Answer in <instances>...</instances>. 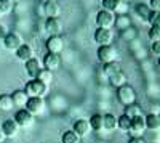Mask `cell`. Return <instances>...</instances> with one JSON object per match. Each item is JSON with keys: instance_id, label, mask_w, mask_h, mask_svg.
Instances as JSON below:
<instances>
[{"instance_id": "obj_1", "label": "cell", "mask_w": 160, "mask_h": 143, "mask_svg": "<svg viewBox=\"0 0 160 143\" xmlns=\"http://www.w3.org/2000/svg\"><path fill=\"white\" fill-rule=\"evenodd\" d=\"M24 92L28 93V97H29V98H32V97L43 98V97L48 93V85L42 84L40 81H37V79H31L28 84H26Z\"/></svg>"}, {"instance_id": "obj_2", "label": "cell", "mask_w": 160, "mask_h": 143, "mask_svg": "<svg viewBox=\"0 0 160 143\" xmlns=\"http://www.w3.org/2000/svg\"><path fill=\"white\" fill-rule=\"evenodd\" d=\"M117 98H118V101L122 103V105L128 106V105L136 103V92H135V88H133L131 85L127 84L123 87L117 88Z\"/></svg>"}, {"instance_id": "obj_3", "label": "cell", "mask_w": 160, "mask_h": 143, "mask_svg": "<svg viewBox=\"0 0 160 143\" xmlns=\"http://www.w3.org/2000/svg\"><path fill=\"white\" fill-rule=\"evenodd\" d=\"M98 55V60L101 64H108V63H112V61H117V50L114 45H102L98 48L96 51Z\"/></svg>"}, {"instance_id": "obj_4", "label": "cell", "mask_w": 160, "mask_h": 143, "mask_svg": "<svg viewBox=\"0 0 160 143\" xmlns=\"http://www.w3.org/2000/svg\"><path fill=\"white\" fill-rule=\"evenodd\" d=\"M45 108H47V105H45L43 98H38V97H32V98L28 100V103H26V109H28L34 118H35V116L43 114Z\"/></svg>"}, {"instance_id": "obj_5", "label": "cell", "mask_w": 160, "mask_h": 143, "mask_svg": "<svg viewBox=\"0 0 160 143\" xmlns=\"http://www.w3.org/2000/svg\"><path fill=\"white\" fill-rule=\"evenodd\" d=\"M127 3L122 0H102V10L111 11V13H117V15H127Z\"/></svg>"}, {"instance_id": "obj_6", "label": "cell", "mask_w": 160, "mask_h": 143, "mask_svg": "<svg viewBox=\"0 0 160 143\" xmlns=\"http://www.w3.org/2000/svg\"><path fill=\"white\" fill-rule=\"evenodd\" d=\"M96 24H98V28H101V29H111L112 26L115 24V15L111 13V11L101 10L96 15Z\"/></svg>"}, {"instance_id": "obj_7", "label": "cell", "mask_w": 160, "mask_h": 143, "mask_svg": "<svg viewBox=\"0 0 160 143\" xmlns=\"http://www.w3.org/2000/svg\"><path fill=\"white\" fill-rule=\"evenodd\" d=\"M15 121H16V124H18L19 127L28 129V127H32V125H34L35 118H34V116H32L28 109H26V108H21V109H18L16 114H15Z\"/></svg>"}, {"instance_id": "obj_8", "label": "cell", "mask_w": 160, "mask_h": 143, "mask_svg": "<svg viewBox=\"0 0 160 143\" xmlns=\"http://www.w3.org/2000/svg\"><path fill=\"white\" fill-rule=\"evenodd\" d=\"M112 40H114L112 29H101V28L96 29V32H95V42L99 47H102V45H112Z\"/></svg>"}, {"instance_id": "obj_9", "label": "cell", "mask_w": 160, "mask_h": 143, "mask_svg": "<svg viewBox=\"0 0 160 143\" xmlns=\"http://www.w3.org/2000/svg\"><path fill=\"white\" fill-rule=\"evenodd\" d=\"M146 130H148V129H146L144 116H138V118L131 119V125H130V130H128V134L131 137H142V134Z\"/></svg>"}, {"instance_id": "obj_10", "label": "cell", "mask_w": 160, "mask_h": 143, "mask_svg": "<svg viewBox=\"0 0 160 143\" xmlns=\"http://www.w3.org/2000/svg\"><path fill=\"white\" fill-rule=\"evenodd\" d=\"M47 50L48 53H55L59 55L61 51L64 50V40L61 35H50L48 40H47Z\"/></svg>"}, {"instance_id": "obj_11", "label": "cell", "mask_w": 160, "mask_h": 143, "mask_svg": "<svg viewBox=\"0 0 160 143\" xmlns=\"http://www.w3.org/2000/svg\"><path fill=\"white\" fill-rule=\"evenodd\" d=\"M24 42H22V37L19 35V32H8L7 34V37L3 39V45L8 48V50H18L21 45H22Z\"/></svg>"}, {"instance_id": "obj_12", "label": "cell", "mask_w": 160, "mask_h": 143, "mask_svg": "<svg viewBox=\"0 0 160 143\" xmlns=\"http://www.w3.org/2000/svg\"><path fill=\"white\" fill-rule=\"evenodd\" d=\"M43 7V16L47 18H59L61 15V7L56 0H47L42 5Z\"/></svg>"}, {"instance_id": "obj_13", "label": "cell", "mask_w": 160, "mask_h": 143, "mask_svg": "<svg viewBox=\"0 0 160 143\" xmlns=\"http://www.w3.org/2000/svg\"><path fill=\"white\" fill-rule=\"evenodd\" d=\"M2 132L5 134V137L7 138H15L18 134H19V125L16 124V121L15 119H7V121H3V124H2Z\"/></svg>"}, {"instance_id": "obj_14", "label": "cell", "mask_w": 160, "mask_h": 143, "mask_svg": "<svg viewBox=\"0 0 160 143\" xmlns=\"http://www.w3.org/2000/svg\"><path fill=\"white\" fill-rule=\"evenodd\" d=\"M45 31L50 35H61L62 32V23L59 18H47L45 21Z\"/></svg>"}, {"instance_id": "obj_15", "label": "cell", "mask_w": 160, "mask_h": 143, "mask_svg": "<svg viewBox=\"0 0 160 143\" xmlns=\"http://www.w3.org/2000/svg\"><path fill=\"white\" fill-rule=\"evenodd\" d=\"M61 66V56L59 55H55V53H47L45 58H43V68L51 71V72H55L58 71Z\"/></svg>"}, {"instance_id": "obj_16", "label": "cell", "mask_w": 160, "mask_h": 143, "mask_svg": "<svg viewBox=\"0 0 160 143\" xmlns=\"http://www.w3.org/2000/svg\"><path fill=\"white\" fill-rule=\"evenodd\" d=\"M72 130L82 138V137H87L90 132H91V127H90V122L87 119H77L74 122V127H72Z\"/></svg>"}, {"instance_id": "obj_17", "label": "cell", "mask_w": 160, "mask_h": 143, "mask_svg": "<svg viewBox=\"0 0 160 143\" xmlns=\"http://www.w3.org/2000/svg\"><path fill=\"white\" fill-rule=\"evenodd\" d=\"M43 68L40 66V61L37 58H31L26 61V72H28V76L31 77V79H37L38 72L42 71Z\"/></svg>"}, {"instance_id": "obj_18", "label": "cell", "mask_w": 160, "mask_h": 143, "mask_svg": "<svg viewBox=\"0 0 160 143\" xmlns=\"http://www.w3.org/2000/svg\"><path fill=\"white\" fill-rule=\"evenodd\" d=\"M11 98H13V105L18 106L19 109L21 108H26V103H28V100H29L28 93H26L24 90H15L13 95H11Z\"/></svg>"}, {"instance_id": "obj_19", "label": "cell", "mask_w": 160, "mask_h": 143, "mask_svg": "<svg viewBox=\"0 0 160 143\" xmlns=\"http://www.w3.org/2000/svg\"><path fill=\"white\" fill-rule=\"evenodd\" d=\"M16 56H18V60H21V61H28V60H31V58H34V50H32V47L29 45V44H22L18 50H16Z\"/></svg>"}, {"instance_id": "obj_20", "label": "cell", "mask_w": 160, "mask_h": 143, "mask_svg": "<svg viewBox=\"0 0 160 143\" xmlns=\"http://www.w3.org/2000/svg\"><path fill=\"white\" fill-rule=\"evenodd\" d=\"M118 71H122V69H120V64L117 61H112V63H108V64H102L101 66V72L104 74L106 79H109L111 76L117 74Z\"/></svg>"}, {"instance_id": "obj_21", "label": "cell", "mask_w": 160, "mask_h": 143, "mask_svg": "<svg viewBox=\"0 0 160 143\" xmlns=\"http://www.w3.org/2000/svg\"><path fill=\"white\" fill-rule=\"evenodd\" d=\"M109 84L112 87H115V88H120V87L127 85V74L123 71H118L117 74H114V76L109 77Z\"/></svg>"}, {"instance_id": "obj_22", "label": "cell", "mask_w": 160, "mask_h": 143, "mask_svg": "<svg viewBox=\"0 0 160 143\" xmlns=\"http://www.w3.org/2000/svg\"><path fill=\"white\" fill-rule=\"evenodd\" d=\"M102 124H104V130L108 132H114L117 129V118L114 114L108 113V114H102Z\"/></svg>"}, {"instance_id": "obj_23", "label": "cell", "mask_w": 160, "mask_h": 143, "mask_svg": "<svg viewBox=\"0 0 160 143\" xmlns=\"http://www.w3.org/2000/svg\"><path fill=\"white\" fill-rule=\"evenodd\" d=\"M135 13L138 15L139 19H142V21H149V16H151L152 10L149 8L148 3H138V5L135 7Z\"/></svg>"}, {"instance_id": "obj_24", "label": "cell", "mask_w": 160, "mask_h": 143, "mask_svg": "<svg viewBox=\"0 0 160 143\" xmlns=\"http://www.w3.org/2000/svg\"><path fill=\"white\" fill-rule=\"evenodd\" d=\"M146 121V129L148 130H158L160 129V122H158V116L154 113H149L148 116H144Z\"/></svg>"}, {"instance_id": "obj_25", "label": "cell", "mask_w": 160, "mask_h": 143, "mask_svg": "<svg viewBox=\"0 0 160 143\" xmlns=\"http://www.w3.org/2000/svg\"><path fill=\"white\" fill-rule=\"evenodd\" d=\"M90 122V127H91V130H95V132H101L104 130V124H102V114H93L91 118L88 119Z\"/></svg>"}, {"instance_id": "obj_26", "label": "cell", "mask_w": 160, "mask_h": 143, "mask_svg": "<svg viewBox=\"0 0 160 143\" xmlns=\"http://www.w3.org/2000/svg\"><path fill=\"white\" fill-rule=\"evenodd\" d=\"M123 114L127 116V118H130V119H135V118H138V116H142V109H141V106H139V105L133 103V105L125 106Z\"/></svg>"}, {"instance_id": "obj_27", "label": "cell", "mask_w": 160, "mask_h": 143, "mask_svg": "<svg viewBox=\"0 0 160 143\" xmlns=\"http://www.w3.org/2000/svg\"><path fill=\"white\" fill-rule=\"evenodd\" d=\"M13 108H15V105H13V98L11 95H0V111H3V113H8L11 111Z\"/></svg>"}, {"instance_id": "obj_28", "label": "cell", "mask_w": 160, "mask_h": 143, "mask_svg": "<svg viewBox=\"0 0 160 143\" xmlns=\"http://www.w3.org/2000/svg\"><path fill=\"white\" fill-rule=\"evenodd\" d=\"M114 26H117L120 31H125V29L131 28V19H130L128 15H118L115 18V24Z\"/></svg>"}, {"instance_id": "obj_29", "label": "cell", "mask_w": 160, "mask_h": 143, "mask_svg": "<svg viewBox=\"0 0 160 143\" xmlns=\"http://www.w3.org/2000/svg\"><path fill=\"white\" fill-rule=\"evenodd\" d=\"M130 125H131V119L130 118H127L125 114H122L120 118H117V129L120 132H125V134H128V130H130Z\"/></svg>"}, {"instance_id": "obj_30", "label": "cell", "mask_w": 160, "mask_h": 143, "mask_svg": "<svg viewBox=\"0 0 160 143\" xmlns=\"http://www.w3.org/2000/svg\"><path fill=\"white\" fill-rule=\"evenodd\" d=\"M61 143H80V137L74 130H66L61 134Z\"/></svg>"}, {"instance_id": "obj_31", "label": "cell", "mask_w": 160, "mask_h": 143, "mask_svg": "<svg viewBox=\"0 0 160 143\" xmlns=\"http://www.w3.org/2000/svg\"><path fill=\"white\" fill-rule=\"evenodd\" d=\"M37 81H40V82L45 84V85H50V84H51V81H53V72L43 68L42 71L38 72V76H37Z\"/></svg>"}, {"instance_id": "obj_32", "label": "cell", "mask_w": 160, "mask_h": 143, "mask_svg": "<svg viewBox=\"0 0 160 143\" xmlns=\"http://www.w3.org/2000/svg\"><path fill=\"white\" fill-rule=\"evenodd\" d=\"M120 37L125 39V40H128V42L135 40V39H136V31H135V28H128V29H125V31H120Z\"/></svg>"}, {"instance_id": "obj_33", "label": "cell", "mask_w": 160, "mask_h": 143, "mask_svg": "<svg viewBox=\"0 0 160 143\" xmlns=\"http://www.w3.org/2000/svg\"><path fill=\"white\" fill-rule=\"evenodd\" d=\"M13 2H10V0H0V13L2 15H8V13L13 11Z\"/></svg>"}, {"instance_id": "obj_34", "label": "cell", "mask_w": 160, "mask_h": 143, "mask_svg": "<svg viewBox=\"0 0 160 143\" xmlns=\"http://www.w3.org/2000/svg\"><path fill=\"white\" fill-rule=\"evenodd\" d=\"M152 28H160V13H155L152 11L151 16H149V21H148Z\"/></svg>"}, {"instance_id": "obj_35", "label": "cell", "mask_w": 160, "mask_h": 143, "mask_svg": "<svg viewBox=\"0 0 160 143\" xmlns=\"http://www.w3.org/2000/svg\"><path fill=\"white\" fill-rule=\"evenodd\" d=\"M149 39L152 42H158L160 40V28H151L149 29Z\"/></svg>"}, {"instance_id": "obj_36", "label": "cell", "mask_w": 160, "mask_h": 143, "mask_svg": "<svg viewBox=\"0 0 160 143\" xmlns=\"http://www.w3.org/2000/svg\"><path fill=\"white\" fill-rule=\"evenodd\" d=\"M149 8L155 13H160V0H149Z\"/></svg>"}, {"instance_id": "obj_37", "label": "cell", "mask_w": 160, "mask_h": 143, "mask_svg": "<svg viewBox=\"0 0 160 143\" xmlns=\"http://www.w3.org/2000/svg\"><path fill=\"white\" fill-rule=\"evenodd\" d=\"M151 51H152L154 55L160 56V40H158V42H152V45H151Z\"/></svg>"}, {"instance_id": "obj_38", "label": "cell", "mask_w": 160, "mask_h": 143, "mask_svg": "<svg viewBox=\"0 0 160 143\" xmlns=\"http://www.w3.org/2000/svg\"><path fill=\"white\" fill-rule=\"evenodd\" d=\"M7 34H8L7 28H5V26H2V24H0V42H3V39L7 37Z\"/></svg>"}, {"instance_id": "obj_39", "label": "cell", "mask_w": 160, "mask_h": 143, "mask_svg": "<svg viewBox=\"0 0 160 143\" xmlns=\"http://www.w3.org/2000/svg\"><path fill=\"white\" fill-rule=\"evenodd\" d=\"M128 143H146V140L142 137H130Z\"/></svg>"}, {"instance_id": "obj_40", "label": "cell", "mask_w": 160, "mask_h": 143, "mask_svg": "<svg viewBox=\"0 0 160 143\" xmlns=\"http://www.w3.org/2000/svg\"><path fill=\"white\" fill-rule=\"evenodd\" d=\"M5 138H7V137H5V134L2 132V129H0V143H3V141H5Z\"/></svg>"}, {"instance_id": "obj_41", "label": "cell", "mask_w": 160, "mask_h": 143, "mask_svg": "<svg viewBox=\"0 0 160 143\" xmlns=\"http://www.w3.org/2000/svg\"><path fill=\"white\" fill-rule=\"evenodd\" d=\"M10 2H13V3H16V2H19V0H10Z\"/></svg>"}, {"instance_id": "obj_42", "label": "cell", "mask_w": 160, "mask_h": 143, "mask_svg": "<svg viewBox=\"0 0 160 143\" xmlns=\"http://www.w3.org/2000/svg\"><path fill=\"white\" fill-rule=\"evenodd\" d=\"M157 64H158V68H160V56H158V61H157Z\"/></svg>"}, {"instance_id": "obj_43", "label": "cell", "mask_w": 160, "mask_h": 143, "mask_svg": "<svg viewBox=\"0 0 160 143\" xmlns=\"http://www.w3.org/2000/svg\"><path fill=\"white\" fill-rule=\"evenodd\" d=\"M157 116H158V122H160V113H158V114H157Z\"/></svg>"}, {"instance_id": "obj_44", "label": "cell", "mask_w": 160, "mask_h": 143, "mask_svg": "<svg viewBox=\"0 0 160 143\" xmlns=\"http://www.w3.org/2000/svg\"><path fill=\"white\" fill-rule=\"evenodd\" d=\"M0 16H3V15H2V13H0Z\"/></svg>"}]
</instances>
